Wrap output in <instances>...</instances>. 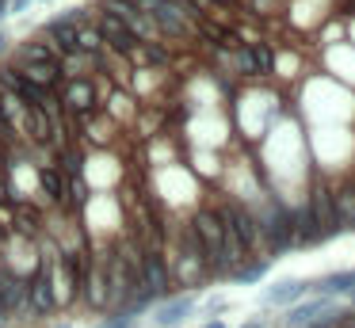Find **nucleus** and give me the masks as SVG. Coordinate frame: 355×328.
Returning a JSON list of instances; mask_svg holds the SVG:
<instances>
[{"label":"nucleus","mask_w":355,"mask_h":328,"mask_svg":"<svg viewBox=\"0 0 355 328\" xmlns=\"http://www.w3.org/2000/svg\"><path fill=\"white\" fill-rule=\"evenodd\" d=\"M256 225H260V244L271 252V256H283V252L294 248V210L279 198H268L263 210L256 214Z\"/></svg>","instance_id":"nucleus-1"},{"label":"nucleus","mask_w":355,"mask_h":328,"mask_svg":"<svg viewBox=\"0 0 355 328\" xmlns=\"http://www.w3.org/2000/svg\"><path fill=\"white\" fill-rule=\"evenodd\" d=\"M191 229H195V236H199L207 267L225 279V221H222V210H202L199 218L191 221Z\"/></svg>","instance_id":"nucleus-2"},{"label":"nucleus","mask_w":355,"mask_h":328,"mask_svg":"<svg viewBox=\"0 0 355 328\" xmlns=\"http://www.w3.org/2000/svg\"><path fill=\"white\" fill-rule=\"evenodd\" d=\"M138 286L146 290V294H153L157 302L172 294V271H168V259H164L161 252H153V248L141 252V259H138Z\"/></svg>","instance_id":"nucleus-3"},{"label":"nucleus","mask_w":355,"mask_h":328,"mask_svg":"<svg viewBox=\"0 0 355 328\" xmlns=\"http://www.w3.org/2000/svg\"><path fill=\"white\" fill-rule=\"evenodd\" d=\"M199 309V290H187V294H168L153 305V325L157 328H180L187 317H195Z\"/></svg>","instance_id":"nucleus-4"},{"label":"nucleus","mask_w":355,"mask_h":328,"mask_svg":"<svg viewBox=\"0 0 355 328\" xmlns=\"http://www.w3.org/2000/svg\"><path fill=\"white\" fill-rule=\"evenodd\" d=\"M332 309H336V297L309 294V297H302V302L286 305V313L279 317V328H306V325H313V320L329 317Z\"/></svg>","instance_id":"nucleus-5"},{"label":"nucleus","mask_w":355,"mask_h":328,"mask_svg":"<svg viewBox=\"0 0 355 328\" xmlns=\"http://www.w3.org/2000/svg\"><path fill=\"white\" fill-rule=\"evenodd\" d=\"M222 221H225V229L237 236V244L245 248V256H248V252H256V248H263V244H260V225H256V214L241 210V206H225Z\"/></svg>","instance_id":"nucleus-6"},{"label":"nucleus","mask_w":355,"mask_h":328,"mask_svg":"<svg viewBox=\"0 0 355 328\" xmlns=\"http://www.w3.org/2000/svg\"><path fill=\"white\" fill-rule=\"evenodd\" d=\"M54 309H58V297H54V286H50V267L42 264L27 279V313L31 317H50Z\"/></svg>","instance_id":"nucleus-7"},{"label":"nucleus","mask_w":355,"mask_h":328,"mask_svg":"<svg viewBox=\"0 0 355 328\" xmlns=\"http://www.w3.org/2000/svg\"><path fill=\"white\" fill-rule=\"evenodd\" d=\"M306 202H309V210H313L317 225H321L324 241H329V236H336L340 233V221H336V206H332V191L324 187V183H317V187L306 195Z\"/></svg>","instance_id":"nucleus-8"},{"label":"nucleus","mask_w":355,"mask_h":328,"mask_svg":"<svg viewBox=\"0 0 355 328\" xmlns=\"http://www.w3.org/2000/svg\"><path fill=\"white\" fill-rule=\"evenodd\" d=\"M263 305H275V309H286V305L302 302V297H309V279H279L271 282L268 290H263Z\"/></svg>","instance_id":"nucleus-9"},{"label":"nucleus","mask_w":355,"mask_h":328,"mask_svg":"<svg viewBox=\"0 0 355 328\" xmlns=\"http://www.w3.org/2000/svg\"><path fill=\"white\" fill-rule=\"evenodd\" d=\"M96 31L103 35V42H107L111 50H134V46H138V38L130 35V27H126V23L119 19L115 12H111V15H103V19H100V27H96Z\"/></svg>","instance_id":"nucleus-10"},{"label":"nucleus","mask_w":355,"mask_h":328,"mask_svg":"<svg viewBox=\"0 0 355 328\" xmlns=\"http://www.w3.org/2000/svg\"><path fill=\"white\" fill-rule=\"evenodd\" d=\"M62 92V103L69 107V111H88L92 107V99H96V92H92V80H80V76H73L65 88H58Z\"/></svg>","instance_id":"nucleus-11"},{"label":"nucleus","mask_w":355,"mask_h":328,"mask_svg":"<svg viewBox=\"0 0 355 328\" xmlns=\"http://www.w3.org/2000/svg\"><path fill=\"white\" fill-rule=\"evenodd\" d=\"M332 206H336V221L340 233H355V183L332 191Z\"/></svg>","instance_id":"nucleus-12"},{"label":"nucleus","mask_w":355,"mask_h":328,"mask_svg":"<svg viewBox=\"0 0 355 328\" xmlns=\"http://www.w3.org/2000/svg\"><path fill=\"white\" fill-rule=\"evenodd\" d=\"M42 191H46L54 202H69V175L58 164H46L42 168Z\"/></svg>","instance_id":"nucleus-13"},{"label":"nucleus","mask_w":355,"mask_h":328,"mask_svg":"<svg viewBox=\"0 0 355 328\" xmlns=\"http://www.w3.org/2000/svg\"><path fill=\"white\" fill-rule=\"evenodd\" d=\"M24 73H27V80H31V84H39V88H46V92L62 88V84H58L62 65H54V61H46V65H24Z\"/></svg>","instance_id":"nucleus-14"},{"label":"nucleus","mask_w":355,"mask_h":328,"mask_svg":"<svg viewBox=\"0 0 355 328\" xmlns=\"http://www.w3.org/2000/svg\"><path fill=\"white\" fill-rule=\"evenodd\" d=\"M268 271H271V259H256V264H237L230 275H225V279L241 282V286H252V282H260Z\"/></svg>","instance_id":"nucleus-15"},{"label":"nucleus","mask_w":355,"mask_h":328,"mask_svg":"<svg viewBox=\"0 0 355 328\" xmlns=\"http://www.w3.org/2000/svg\"><path fill=\"white\" fill-rule=\"evenodd\" d=\"M202 309H207V317H222V313L230 309V302H225V297H207V305H202Z\"/></svg>","instance_id":"nucleus-16"},{"label":"nucleus","mask_w":355,"mask_h":328,"mask_svg":"<svg viewBox=\"0 0 355 328\" xmlns=\"http://www.w3.org/2000/svg\"><path fill=\"white\" fill-rule=\"evenodd\" d=\"M241 328H268V320H263V317H248Z\"/></svg>","instance_id":"nucleus-17"},{"label":"nucleus","mask_w":355,"mask_h":328,"mask_svg":"<svg viewBox=\"0 0 355 328\" xmlns=\"http://www.w3.org/2000/svg\"><path fill=\"white\" fill-rule=\"evenodd\" d=\"M27 4H31V0H8V12H24Z\"/></svg>","instance_id":"nucleus-18"},{"label":"nucleus","mask_w":355,"mask_h":328,"mask_svg":"<svg viewBox=\"0 0 355 328\" xmlns=\"http://www.w3.org/2000/svg\"><path fill=\"white\" fill-rule=\"evenodd\" d=\"M202 328H225V320H222V317H210V320H207V325H202Z\"/></svg>","instance_id":"nucleus-19"},{"label":"nucleus","mask_w":355,"mask_h":328,"mask_svg":"<svg viewBox=\"0 0 355 328\" xmlns=\"http://www.w3.org/2000/svg\"><path fill=\"white\" fill-rule=\"evenodd\" d=\"M4 46H8V31H0V50H4Z\"/></svg>","instance_id":"nucleus-20"},{"label":"nucleus","mask_w":355,"mask_h":328,"mask_svg":"<svg viewBox=\"0 0 355 328\" xmlns=\"http://www.w3.org/2000/svg\"><path fill=\"white\" fill-rule=\"evenodd\" d=\"M58 328H73V325H58Z\"/></svg>","instance_id":"nucleus-21"},{"label":"nucleus","mask_w":355,"mask_h":328,"mask_svg":"<svg viewBox=\"0 0 355 328\" xmlns=\"http://www.w3.org/2000/svg\"><path fill=\"white\" fill-rule=\"evenodd\" d=\"M218 4H230V0H218Z\"/></svg>","instance_id":"nucleus-22"},{"label":"nucleus","mask_w":355,"mask_h":328,"mask_svg":"<svg viewBox=\"0 0 355 328\" xmlns=\"http://www.w3.org/2000/svg\"><path fill=\"white\" fill-rule=\"evenodd\" d=\"M352 302H355V294H352Z\"/></svg>","instance_id":"nucleus-23"}]
</instances>
